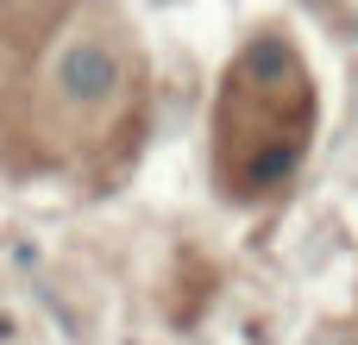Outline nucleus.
Here are the masks:
<instances>
[{
    "label": "nucleus",
    "instance_id": "obj_1",
    "mask_svg": "<svg viewBox=\"0 0 358 345\" xmlns=\"http://www.w3.org/2000/svg\"><path fill=\"white\" fill-rule=\"evenodd\" d=\"M50 75H57L63 101H76V107H101V101L120 88V63H113V50H107V44H94V38L63 44Z\"/></svg>",
    "mask_w": 358,
    "mask_h": 345
},
{
    "label": "nucleus",
    "instance_id": "obj_2",
    "mask_svg": "<svg viewBox=\"0 0 358 345\" xmlns=\"http://www.w3.org/2000/svg\"><path fill=\"white\" fill-rule=\"evenodd\" d=\"M245 69L258 75V88H264V82H283V75H296V50H289L283 38H258V44L245 50Z\"/></svg>",
    "mask_w": 358,
    "mask_h": 345
},
{
    "label": "nucleus",
    "instance_id": "obj_3",
    "mask_svg": "<svg viewBox=\"0 0 358 345\" xmlns=\"http://www.w3.org/2000/svg\"><path fill=\"white\" fill-rule=\"evenodd\" d=\"M0 6H6V0H0Z\"/></svg>",
    "mask_w": 358,
    "mask_h": 345
}]
</instances>
